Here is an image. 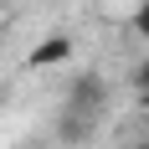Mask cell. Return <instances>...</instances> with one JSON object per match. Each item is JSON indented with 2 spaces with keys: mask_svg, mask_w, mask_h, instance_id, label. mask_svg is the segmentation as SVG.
Returning <instances> with one entry per match:
<instances>
[{
  "mask_svg": "<svg viewBox=\"0 0 149 149\" xmlns=\"http://www.w3.org/2000/svg\"><path fill=\"white\" fill-rule=\"evenodd\" d=\"M62 108H72V113H88V118H103V82H98V77H77Z\"/></svg>",
  "mask_w": 149,
  "mask_h": 149,
  "instance_id": "obj_1",
  "label": "cell"
},
{
  "mask_svg": "<svg viewBox=\"0 0 149 149\" xmlns=\"http://www.w3.org/2000/svg\"><path fill=\"white\" fill-rule=\"evenodd\" d=\"M72 57V36H46L36 52H31V67H57V62Z\"/></svg>",
  "mask_w": 149,
  "mask_h": 149,
  "instance_id": "obj_2",
  "label": "cell"
},
{
  "mask_svg": "<svg viewBox=\"0 0 149 149\" xmlns=\"http://www.w3.org/2000/svg\"><path fill=\"white\" fill-rule=\"evenodd\" d=\"M134 31H139V36H144V41H149V0H144V5H139V10H134Z\"/></svg>",
  "mask_w": 149,
  "mask_h": 149,
  "instance_id": "obj_3",
  "label": "cell"
},
{
  "mask_svg": "<svg viewBox=\"0 0 149 149\" xmlns=\"http://www.w3.org/2000/svg\"><path fill=\"white\" fill-rule=\"evenodd\" d=\"M134 93H149V57L134 67Z\"/></svg>",
  "mask_w": 149,
  "mask_h": 149,
  "instance_id": "obj_4",
  "label": "cell"
},
{
  "mask_svg": "<svg viewBox=\"0 0 149 149\" xmlns=\"http://www.w3.org/2000/svg\"><path fill=\"white\" fill-rule=\"evenodd\" d=\"M139 103H144V108H149V93H139Z\"/></svg>",
  "mask_w": 149,
  "mask_h": 149,
  "instance_id": "obj_5",
  "label": "cell"
},
{
  "mask_svg": "<svg viewBox=\"0 0 149 149\" xmlns=\"http://www.w3.org/2000/svg\"><path fill=\"white\" fill-rule=\"evenodd\" d=\"M139 149H149V144H139Z\"/></svg>",
  "mask_w": 149,
  "mask_h": 149,
  "instance_id": "obj_6",
  "label": "cell"
}]
</instances>
